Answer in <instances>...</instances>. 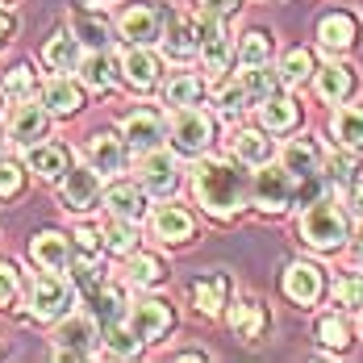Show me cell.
<instances>
[{"mask_svg":"<svg viewBox=\"0 0 363 363\" xmlns=\"http://www.w3.org/2000/svg\"><path fill=\"white\" fill-rule=\"evenodd\" d=\"M318 338L326 342L330 351H347V347H351V326H347V318H322V322H318Z\"/></svg>","mask_w":363,"mask_h":363,"instance_id":"obj_37","label":"cell"},{"mask_svg":"<svg viewBox=\"0 0 363 363\" xmlns=\"http://www.w3.org/2000/svg\"><path fill=\"white\" fill-rule=\"evenodd\" d=\"M201 79L196 75H176V79H167V88H163V96H167V105H176V109H184V105H196L201 101Z\"/></svg>","mask_w":363,"mask_h":363,"instance_id":"obj_34","label":"cell"},{"mask_svg":"<svg viewBox=\"0 0 363 363\" xmlns=\"http://www.w3.org/2000/svg\"><path fill=\"white\" fill-rule=\"evenodd\" d=\"M105 238H109V251L113 255H130V251H134V242H138V234L130 230V221H125V218L117 221V225H109V234H105Z\"/></svg>","mask_w":363,"mask_h":363,"instance_id":"obj_41","label":"cell"},{"mask_svg":"<svg viewBox=\"0 0 363 363\" xmlns=\"http://www.w3.org/2000/svg\"><path fill=\"white\" fill-rule=\"evenodd\" d=\"M284 167H289L296 180H313L322 172V150L313 138H296V143L284 146Z\"/></svg>","mask_w":363,"mask_h":363,"instance_id":"obj_15","label":"cell"},{"mask_svg":"<svg viewBox=\"0 0 363 363\" xmlns=\"http://www.w3.org/2000/svg\"><path fill=\"white\" fill-rule=\"evenodd\" d=\"M46 125H50V113H46V105L17 101V113H13V125H9V134H13V143L34 146L38 138H46Z\"/></svg>","mask_w":363,"mask_h":363,"instance_id":"obj_11","label":"cell"},{"mask_svg":"<svg viewBox=\"0 0 363 363\" xmlns=\"http://www.w3.org/2000/svg\"><path fill=\"white\" fill-rule=\"evenodd\" d=\"M176 163H172V155H163L159 146L155 150H146V163H143V188L146 192H155V196H167L172 188H176Z\"/></svg>","mask_w":363,"mask_h":363,"instance_id":"obj_14","label":"cell"},{"mask_svg":"<svg viewBox=\"0 0 363 363\" xmlns=\"http://www.w3.org/2000/svg\"><path fill=\"white\" fill-rule=\"evenodd\" d=\"M88 4H101V0H88Z\"/></svg>","mask_w":363,"mask_h":363,"instance_id":"obj_52","label":"cell"},{"mask_svg":"<svg viewBox=\"0 0 363 363\" xmlns=\"http://www.w3.org/2000/svg\"><path fill=\"white\" fill-rule=\"evenodd\" d=\"M267 55H272V38L263 34V30H251V34L242 38V50H238L242 67H263Z\"/></svg>","mask_w":363,"mask_h":363,"instance_id":"obj_36","label":"cell"},{"mask_svg":"<svg viewBox=\"0 0 363 363\" xmlns=\"http://www.w3.org/2000/svg\"><path fill=\"white\" fill-rule=\"evenodd\" d=\"M30 167H34L38 176H46V180H59V176H67V167H72V155H67V146L59 143H46L30 150Z\"/></svg>","mask_w":363,"mask_h":363,"instance_id":"obj_19","label":"cell"},{"mask_svg":"<svg viewBox=\"0 0 363 363\" xmlns=\"http://www.w3.org/2000/svg\"><path fill=\"white\" fill-rule=\"evenodd\" d=\"M63 201L67 209H92L101 201V172L88 163V167H67L63 176Z\"/></svg>","mask_w":363,"mask_h":363,"instance_id":"obj_10","label":"cell"},{"mask_svg":"<svg viewBox=\"0 0 363 363\" xmlns=\"http://www.w3.org/2000/svg\"><path fill=\"white\" fill-rule=\"evenodd\" d=\"M75 242H79L84 259H92V255H96V247H101V234H96L92 225H79V230H75Z\"/></svg>","mask_w":363,"mask_h":363,"instance_id":"obj_45","label":"cell"},{"mask_svg":"<svg viewBox=\"0 0 363 363\" xmlns=\"http://www.w3.org/2000/svg\"><path fill=\"white\" fill-rule=\"evenodd\" d=\"M42 101H46V113H59V117H67V113L79 109V101H84V92L75 88L72 79H63V75H55L50 84H46V92H42Z\"/></svg>","mask_w":363,"mask_h":363,"instance_id":"obj_25","label":"cell"},{"mask_svg":"<svg viewBox=\"0 0 363 363\" xmlns=\"http://www.w3.org/2000/svg\"><path fill=\"white\" fill-rule=\"evenodd\" d=\"M172 143H176L180 155H201L205 146L213 143V121H209V113L192 109V105L176 109V117H172Z\"/></svg>","mask_w":363,"mask_h":363,"instance_id":"obj_5","label":"cell"},{"mask_svg":"<svg viewBox=\"0 0 363 363\" xmlns=\"http://www.w3.org/2000/svg\"><path fill=\"white\" fill-rule=\"evenodd\" d=\"M318 38H322L326 50H347V46L355 42V17H347V13H330V17H322Z\"/></svg>","mask_w":363,"mask_h":363,"instance_id":"obj_26","label":"cell"},{"mask_svg":"<svg viewBox=\"0 0 363 363\" xmlns=\"http://www.w3.org/2000/svg\"><path fill=\"white\" fill-rule=\"evenodd\" d=\"M150 225H155V238H163V242H188L192 238V218L176 205H163Z\"/></svg>","mask_w":363,"mask_h":363,"instance_id":"obj_22","label":"cell"},{"mask_svg":"<svg viewBox=\"0 0 363 363\" xmlns=\"http://www.w3.org/2000/svg\"><path fill=\"white\" fill-rule=\"evenodd\" d=\"M338 305H347V309H363V280L359 276L338 280Z\"/></svg>","mask_w":363,"mask_h":363,"instance_id":"obj_42","label":"cell"},{"mask_svg":"<svg viewBox=\"0 0 363 363\" xmlns=\"http://www.w3.org/2000/svg\"><path fill=\"white\" fill-rule=\"evenodd\" d=\"M238 4H242V0H201V13H209V17H230V13H238Z\"/></svg>","mask_w":363,"mask_h":363,"instance_id":"obj_47","label":"cell"},{"mask_svg":"<svg viewBox=\"0 0 363 363\" xmlns=\"http://www.w3.org/2000/svg\"><path fill=\"white\" fill-rule=\"evenodd\" d=\"M30 305H34V318L55 322V318L72 305V284L63 280V272H46V267H42V276L34 280V296H30Z\"/></svg>","mask_w":363,"mask_h":363,"instance_id":"obj_7","label":"cell"},{"mask_svg":"<svg viewBox=\"0 0 363 363\" xmlns=\"http://www.w3.org/2000/svg\"><path fill=\"white\" fill-rule=\"evenodd\" d=\"M218 105L225 113H238L242 105H247V92H242V84H225V88H218Z\"/></svg>","mask_w":363,"mask_h":363,"instance_id":"obj_44","label":"cell"},{"mask_svg":"<svg viewBox=\"0 0 363 363\" xmlns=\"http://www.w3.org/2000/svg\"><path fill=\"white\" fill-rule=\"evenodd\" d=\"M88 163H92L101 176L121 172V167H125V146H121V138H113V134H96L92 146H88Z\"/></svg>","mask_w":363,"mask_h":363,"instance_id":"obj_18","label":"cell"},{"mask_svg":"<svg viewBox=\"0 0 363 363\" xmlns=\"http://www.w3.org/2000/svg\"><path fill=\"white\" fill-rule=\"evenodd\" d=\"M309 75H313V55H309V50H301V46L289 50V55H284V63H280V79H284V84H305Z\"/></svg>","mask_w":363,"mask_h":363,"instance_id":"obj_35","label":"cell"},{"mask_svg":"<svg viewBox=\"0 0 363 363\" xmlns=\"http://www.w3.org/2000/svg\"><path fill=\"white\" fill-rule=\"evenodd\" d=\"M351 88H355V75L351 67H338V63H330L318 72V96L326 101V105H342L347 96H351Z\"/></svg>","mask_w":363,"mask_h":363,"instance_id":"obj_20","label":"cell"},{"mask_svg":"<svg viewBox=\"0 0 363 363\" xmlns=\"http://www.w3.org/2000/svg\"><path fill=\"white\" fill-rule=\"evenodd\" d=\"M238 84H242V92H247V105H259V101H267V96L276 92L280 72H267V63H263V67H247V72L238 75Z\"/></svg>","mask_w":363,"mask_h":363,"instance_id":"obj_29","label":"cell"},{"mask_svg":"<svg viewBox=\"0 0 363 363\" xmlns=\"http://www.w3.org/2000/svg\"><path fill=\"white\" fill-rule=\"evenodd\" d=\"M121 72H125V79H130L134 88H155V79H159V59H155L150 50H143V46H134V50H125Z\"/></svg>","mask_w":363,"mask_h":363,"instance_id":"obj_21","label":"cell"},{"mask_svg":"<svg viewBox=\"0 0 363 363\" xmlns=\"http://www.w3.org/2000/svg\"><path fill=\"white\" fill-rule=\"evenodd\" d=\"M38 267H46V272H63L67 263H72V242L59 234V230H42L34 234V247H30Z\"/></svg>","mask_w":363,"mask_h":363,"instance_id":"obj_12","label":"cell"},{"mask_svg":"<svg viewBox=\"0 0 363 363\" xmlns=\"http://www.w3.org/2000/svg\"><path fill=\"white\" fill-rule=\"evenodd\" d=\"M105 205H109L117 218H125V221H138L146 213V196H143V188L138 184H113L109 192H105Z\"/></svg>","mask_w":363,"mask_h":363,"instance_id":"obj_17","label":"cell"},{"mask_svg":"<svg viewBox=\"0 0 363 363\" xmlns=\"http://www.w3.org/2000/svg\"><path fill=\"white\" fill-rule=\"evenodd\" d=\"M330 172H334V180H342V184H351V180H355V163H351L347 155L330 159Z\"/></svg>","mask_w":363,"mask_h":363,"instance_id":"obj_48","label":"cell"},{"mask_svg":"<svg viewBox=\"0 0 363 363\" xmlns=\"http://www.w3.org/2000/svg\"><path fill=\"white\" fill-rule=\"evenodd\" d=\"M163 134H167V125H163V117L155 109H134L121 121V138L134 150H155V146L163 143Z\"/></svg>","mask_w":363,"mask_h":363,"instance_id":"obj_9","label":"cell"},{"mask_svg":"<svg viewBox=\"0 0 363 363\" xmlns=\"http://www.w3.org/2000/svg\"><path fill=\"white\" fill-rule=\"evenodd\" d=\"M167 9L163 4H155V0H138V4H130L125 13H121V38H130L134 46H150V42H159L163 30H167Z\"/></svg>","mask_w":363,"mask_h":363,"instance_id":"obj_4","label":"cell"},{"mask_svg":"<svg viewBox=\"0 0 363 363\" xmlns=\"http://www.w3.org/2000/svg\"><path fill=\"white\" fill-rule=\"evenodd\" d=\"M284 292L296 305H313L322 296V272L313 263H292L289 272H284Z\"/></svg>","mask_w":363,"mask_h":363,"instance_id":"obj_13","label":"cell"},{"mask_svg":"<svg viewBox=\"0 0 363 363\" xmlns=\"http://www.w3.org/2000/svg\"><path fill=\"white\" fill-rule=\"evenodd\" d=\"M351 255H355V259H359V263H363V230H359V234H355V247H351Z\"/></svg>","mask_w":363,"mask_h":363,"instance_id":"obj_51","label":"cell"},{"mask_svg":"<svg viewBox=\"0 0 363 363\" xmlns=\"http://www.w3.org/2000/svg\"><path fill=\"white\" fill-rule=\"evenodd\" d=\"M163 34H167V38H163V50H167L172 59H188V55H196V46H201L196 21H188V17H176Z\"/></svg>","mask_w":363,"mask_h":363,"instance_id":"obj_23","label":"cell"},{"mask_svg":"<svg viewBox=\"0 0 363 363\" xmlns=\"http://www.w3.org/2000/svg\"><path fill=\"white\" fill-rule=\"evenodd\" d=\"M259 121H263V130H292L296 125V101L272 92L267 101H259Z\"/></svg>","mask_w":363,"mask_h":363,"instance_id":"obj_27","label":"cell"},{"mask_svg":"<svg viewBox=\"0 0 363 363\" xmlns=\"http://www.w3.org/2000/svg\"><path fill=\"white\" fill-rule=\"evenodd\" d=\"M105 330H109V355H121V359H130V355L143 347V342L134 338V330H121L117 322H113V326H105Z\"/></svg>","mask_w":363,"mask_h":363,"instance_id":"obj_40","label":"cell"},{"mask_svg":"<svg viewBox=\"0 0 363 363\" xmlns=\"http://www.w3.org/2000/svg\"><path fill=\"white\" fill-rule=\"evenodd\" d=\"M42 59H46L55 72H75V63H79L75 38L72 34H50V42L42 46Z\"/></svg>","mask_w":363,"mask_h":363,"instance_id":"obj_30","label":"cell"},{"mask_svg":"<svg viewBox=\"0 0 363 363\" xmlns=\"http://www.w3.org/2000/svg\"><path fill=\"white\" fill-rule=\"evenodd\" d=\"M234 150H238V159H242L247 167H263V163L272 159V143H267L263 134H255V130H242V134L234 138Z\"/></svg>","mask_w":363,"mask_h":363,"instance_id":"obj_31","label":"cell"},{"mask_svg":"<svg viewBox=\"0 0 363 363\" xmlns=\"http://www.w3.org/2000/svg\"><path fill=\"white\" fill-rule=\"evenodd\" d=\"M192 184H196V201L213 218H234L251 196V180L225 159H201L192 172Z\"/></svg>","mask_w":363,"mask_h":363,"instance_id":"obj_1","label":"cell"},{"mask_svg":"<svg viewBox=\"0 0 363 363\" xmlns=\"http://www.w3.org/2000/svg\"><path fill=\"white\" fill-rule=\"evenodd\" d=\"M13 296H17V276L9 263H0V305H9Z\"/></svg>","mask_w":363,"mask_h":363,"instance_id":"obj_46","label":"cell"},{"mask_svg":"<svg viewBox=\"0 0 363 363\" xmlns=\"http://www.w3.org/2000/svg\"><path fill=\"white\" fill-rule=\"evenodd\" d=\"M75 67H79V79H84L88 88H109L113 79H117V75H113V63H109V55H105V50H92V55H88L84 63H75Z\"/></svg>","mask_w":363,"mask_h":363,"instance_id":"obj_32","label":"cell"},{"mask_svg":"<svg viewBox=\"0 0 363 363\" xmlns=\"http://www.w3.org/2000/svg\"><path fill=\"white\" fill-rule=\"evenodd\" d=\"M130 330L138 342H159L167 330H172V309L167 301H138L130 309Z\"/></svg>","mask_w":363,"mask_h":363,"instance_id":"obj_8","label":"cell"},{"mask_svg":"<svg viewBox=\"0 0 363 363\" xmlns=\"http://www.w3.org/2000/svg\"><path fill=\"white\" fill-rule=\"evenodd\" d=\"M351 209L363 218V180H351Z\"/></svg>","mask_w":363,"mask_h":363,"instance_id":"obj_49","label":"cell"},{"mask_svg":"<svg viewBox=\"0 0 363 363\" xmlns=\"http://www.w3.org/2000/svg\"><path fill=\"white\" fill-rule=\"evenodd\" d=\"M230 326L238 330L247 342H259V338H263V330H267V313H263V305H259V301H242V305H234V309H230Z\"/></svg>","mask_w":363,"mask_h":363,"instance_id":"obj_24","label":"cell"},{"mask_svg":"<svg viewBox=\"0 0 363 363\" xmlns=\"http://www.w3.org/2000/svg\"><path fill=\"white\" fill-rule=\"evenodd\" d=\"M9 30H13V17H9V13H4V9H0V42H4V38H9Z\"/></svg>","mask_w":363,"mask_h":363,"instance_id":"obj_50","label":"cell"},{"mask_svg":"<svg viewBox=\"0 0 363 363\" xmlns=\"http://www.w3.org/2000/svg\"><path fill=\"white\" fill-rule=\"evenodd\" d=\"M301 234L309 247L318 251H334L347 242V213L334 205V201H313L305 213H301Z\"/></svg>","mask_w":363,"mask_h":363,"instance_id":"obj_2","label":"cell"},{"mask_svg":"<svg viewBox=\"0 0 363 363\" xmlns=\"http://www.w3.org/2000/svg\"><path fill=\"white\" fill-rule=\"evenodd\" d=\"M21 180H26V172H21V163H0V196H13L17 188H21Z\"/></svg>","mask_w":363,"mask_h":363,"instance_id":"obj_43","label":"cell"},{"mask_svg":"<svg viewBox=\"0 0 363 363\" xmlns=\"http://www.w3.org/2000/svg\"><path fill=\"white\" fill-rule=\"evenodd\" d=\"M72 30H75V42H84L88 50H105V42H109V26L101 17H88V13L75 17Z\"/></svg>","mask_w":363,"mask_h":363,"instance_id":"obj_33","label":"cell"},{"mask_svg":"<svg viewBox=\"0 0 363 363\" xmlns=\"http://www.w3.org/2000/svg\"><path fill=\"white\" fill-rule=\"evenodd\" d=\"M130 280L143 284V289L159 284V280H163V263H159L155 255H134V263H130Z\"/></svg>","mask_w":363,"mask_h":363,"instance_id":"obj_38","label":"cell"},{"mask_svg":"<svg viewBox=\"0 0 363 363\" xmlns=\"http://www.w3.org/2000/svg\"><path fill=\"white\" fill-rule=\"evenodd\" d=\"M4 88H9L13 101H30V96H34V72H30L26 63L13 67V72H4Z\"/></svg>","mask_w":363,"mask_h":363,"instance_id":"obj_39","label":"cell"},{"mask_svg":"<svg viewBox=\"0 0 363 363\" xmlns=\"http://www.w3.org/2000/svg\"><path fill=\"white\" fill-rule=\"evenodd\" d=\"M251 196L263 213H280V209H289L292 201H296V176H292L289 167L263 163L259 176H255V184H251Z\"/></svg>","mask_w":363,"mask_h":363,"instance_id":"obj_3","label":"cell"},{"mask_svg":"<svg viewBox=\"0 0 363 363\" xmlns=\"http://www.w3.org/2000/svg\"><path fill=\"white\" fill-rule=\"evenodd\" d=\"M330 130H334V138H338L342 146L359 150V146H363V109H359V105H342V109L334 113Z\"/></svg>","mask_w":363,"mask_h":363,"instance_id":"obj_28","label":"cell"},{"mask_svg":"<svg viewBox=\"0 0 363 363\" xmlns=\"http://www.w3.org/2000/svg\"><path fill=\"white\" fill-rule=\"evenodd\" d=\"M96 318L79 313V318H67L63 326L55 330V355L59 359H88L96 351Z\"/></svg>","mask_w":363,"mask_h":363,"instance_id":"obj_6","label":"cell"},{"mask_svg":"<svg viewBox=\"0 0 363 363\" xmlns=\"http://www.w3.org/2000/svg\"><path fill=\"white\" fill-rule=\"evenodd\" d=\"M225 296H230V280L213 272V276H201L196 284H192V305L201 309V313H221V305H225Z\"/></svg>","mask_w":363,"mask_h":363,"instance_id":"obj_16","label":"cell"}]
</instances>
